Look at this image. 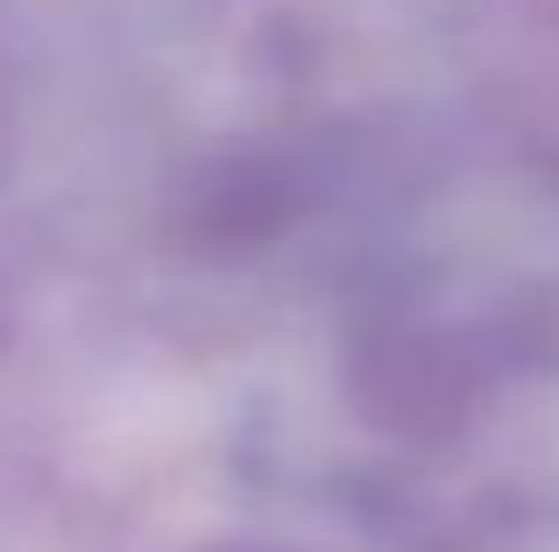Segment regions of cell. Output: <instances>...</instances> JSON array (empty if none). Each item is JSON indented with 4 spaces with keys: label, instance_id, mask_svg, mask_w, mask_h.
I'll return each instance as SVG.
<instances>
[]
</instances>
